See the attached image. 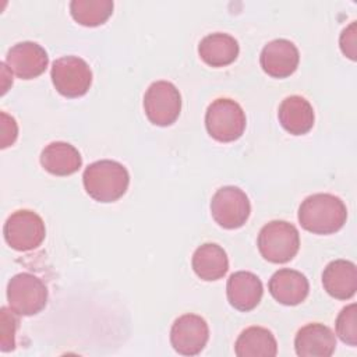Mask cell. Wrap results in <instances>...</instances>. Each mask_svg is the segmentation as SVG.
<instances>
[{
    "label": "cell",
    "mask_w": 357,
    "mask_h": 357,
    "mask_svg": "<svg viewBox=\"0 0 357 357\" xmlns=\"http://www.w3.org/2000/svg\"><path fill=\"white\" fill-rule=\"evenodd\" d=\"M346 219V205L333 194H312L298 208L301 227L312 234H333L343 227Z\"/></svg>",
    "instance_id": "6da1fadb"
},
{
    "label": "cell",
    "mask_w": 357,
    "mask_h": 357,
    "mask_svg": "<svg viewBox=\"0 0 357 357\" xmlns=\"http://www.w3.org/2000/svg\"><path fill=\"white\" fill-rule=\"evenodd\" d=\"M82 183L86 194L103 204L120 199L130 184V174L127 169L110 159L96 160L86 166L82 174Z\"/></svg>",
    "instance_id": "7a4b0ae2"
},
{
    "label": "cell",
    "mask_w": 357,
    "mask_h": 357,
    "mask_svg": "<svg viewBox=\"0 0 357 357\" xmlns=\"http://www.w3.org/2000/svg\"><path fill=\"white\" fill-rule=\"evenodd\" d=\"M257 244L264 259L272 264H286L298 252L300 234L294 225L286 220H272L259 230Z\"/></svg>",
    "instance_id": "3957f363"
},
{
    "label": "cell",
    "mask_w": 357,
    "mask_h": 357,
    "mask_svg": "<svg viewBox=\"0 0 357 357\" xmlns=\"http://www.w3.org/2000/svg\"><path fill=\"white\" fill-rule=\"evenodd\" d=\"M245 113L243 107L233 99H215L206 109V131L219 142H233L238 139L245 130Z\"/></svg>",
    "instance_id": "277c9868"
},
{
    "label": "cell",
    "mask_w": 357,
    "mask_h": 357,
    "mask_svg": "<svg viewBox=\"0 0 357 357\" xmlns=\"http://www.w3.org/2000/svg\"><path fill=\"white\" fill-rule=\"evenodd\" d=\"M7 301L17 315H36L47 304V287L29 272L17 273L8 280Z\"/></svg>",
    "instance_id": "5b68a950"
},
{
    "label": "cell",
    "mask_w": 357,
    "mask_h": 357,
    "mask_svg": "<svg viewBox=\"0 0 357 357\" xmlns=\"http://www.w3.org/2000/svg\"><path fill=\"white\" fill-rule=\"evenodd\" d=\"M50 78L56 91L66 98H79L92 84L89 64L78 56H63L53 61Z\"/></svg>",
    "instance_id": "8992f818"
},
{
    "label": "cell",
    "mask_w": 357,
    "mask_h": 357,
    "mask_svg": "<svg viewBox=\"0 0 357 357\" xmlns=\"http://www.w3.org/2000/svg\"><path fill=\"white\" fill-rule=\"evenodd\" d=\"M144 110L152 124L172 126L181 112V95L176 85L169 81L152 82L144 95Z\"/></svg>",
    "instance_id": "52a82bcc"
},
{
    "label": "cell",
    "mask_w": 357,
    "mask_h": 357,
    "mask_svg": "<svg viewBox=\"0 0 357 357\" xmlns=\"http://www.w3.org/2000/svg\"><path fill=\"white\" fill-rule=\"evenodd\" d=\"M7 244L17 251H31L38 248L46 236L42 218L29 209L13 212L3 227Z\"/></svg>",
    "instance_id": "ba28073f"
},
{
    "label": "cell",
    "mask_w": 357,
    "mask_h": 357,
    "mask_svg": "<svg viewBox=\"0 0 357 357\" xmlns=\"http://www.w3.org/2000/svg\"><path fill=\"white\" fill-rule=\"evenodd\" d=\"M211 213L220 227L233 230L245 225L251 213V204L241 188L225 185L213 194Z\"/></svg>",
    "instance_id": "9c48e42d"
},
{
    "label": "cell",
    "mask_w": 357,
    "mask_h": 357,
    "mask_svg": "<svg viewBox=\"0 0 357 357\" xmlns=\"http://www.w3.org/2000/svg\"><path fill=\"white\" fill-rule=\"evenodd\" d=\"M209 339L206 321L197 314H184L178 317L170 329V343L173 349L183 356L199 354Z\"/></svg>",
    "instance_id": "30bf717a"
},
{
    "label": "cell",
    "mask_w": 357,
    "mask_h": 357,
    "mask_svg": "<svg viewBox=\"0 0 357 357\" xmlns=\"http://www.w3.org/2000/svg\"><path fill=\"white\" fill-rule=\"evenodd\" d=\"M6 64L18 78L32 79L45 73L49 64V56L36 42L25 40L10 47Z\"/></svg>",
    "instance_id": "8fae6325"
},
{
    "label": "cell",
    "mask_w": 357,
    "mask_h": 357,
    "mask_svg": "<svg viewBox=\"0 0 357 357\" xmlns=\"http://www.w3.org/2000/svg\"><path fill=\"white\" fill-rule=\"evenodd\" d=\"M300 53L296 45L287 39L268 42L259 56L262 70L273 78L290 77L298 67Z\"/></svg>",
    "instance_id": "7c38bea8"
},
{
    "label": "cell",
    "mask_w": 357,
    "mask_h": 357,
    "mask_svg": "<svg viewBox=\"0 0 357 357\" xmlns=\"http://www.w3.org/2000/svg\"><path fill=\"white\" fill-rule=\"evenodd\" d=\"M294 349L300 357H329L336 349V337L331 328L324 324H307L298 329Z\"/></svg>",
    "instance_id": "4fadbf2b"
},
{
    "label": "cell",
    "mask_w": 357,
    "mask_h": 357,
    "mask_svg": "<svg viewBox=\"0 0 357 357\" xmlns=\"http://www.w3.org/2000/svg\"><path fill=\"white\" fill-rule=\"evenodd\" d=\"M226 293L231 307L247 312L259 304L264 294V286L261 279L252 272L238 271L231 273L227 279Z\"/></svg>",
    "instance_id": "5bb4252c"
},
{
    "label": "cell",
    "mask_w": 357,
    "mask_h": 357,
    "mask_svg": "<svg viewBox=\"0 0 357 357\" xmlns=\"http://www.w3.org/2000/svg\"><path fill=\"white\" fill-rule=\"evenodd\" d=\"M272 297L283 305H297L303 303L310 291L305 275L298 271L283 268L276 271L268 283Z\"/></svg>",
    "instance_id": "9a60e30c"
},
{
    "label": "cell",
    "mask_w": 357,
    "mask_h": 357,
    "mask_svg": "<svg viewBox=\"0 0 357 357\" xmlns=\"http://www.w3.org/2000/svg\"><path fill=\"white\" fill-rule=\"evenodd\" d=\"M322 284L329 296L349 300L357 290V268L351 261L335 259L322 272Z\"/></svg>",
    "instance_id": "2e32d148"
},
{
    "label": "cell",
    "mask_w": 357,
    "mask_h": 357,
    "mask_svg": "<svg viewBox=\"0 0 357 357\" xmlns=\"http://www.w3.org/2000/svg\"><path fill=\"white\" fill-rule=\"evenodd\" d=\"M278 117L280 126L291 135L307 134L315 120L311 103L300 95L284 98L279 106Z\"/></svg>",
    "instance_id": "e0dca14e"
},
{
    "label": "cell",
    "mask_w": 357,
    "mask_h": 357,
    "mask_svg": "<svg viewBox=\"0 0 357 357\" xmlns=\"http://www.w3.org/2000/svg\"><path fill=\"white\" fill-rule=\"evenodd\" d=\"M42 167L53 176H70L78 172L82 165L81 153L75 146L64 141H54L46 145L40 153Z\"/></svg>",
    "instance_id": "ac0fdd59"
},
{
    "label": "cell",
    "mask_w": 357,
    "mask_h": 357,
    "mask_svg": "<svg viewBox=\"0 0 357 357\" xmlns=\"http://www.w3.org/2000/svg\"><path fill=\"white\" fill-rule=\"evenodd\" d=\"M238 42L229 33H209L198 45L201 60L211 67H225L231 64L238 56Z\"/></svg>",
    "instance_id": "d6986e66"
},
{
    "label": "cell",
    "mask_w": 357,
    "mask_h": 357,
    "mask_svg": "<svg viewBox=\"0 0 357 357\" xmlns=\"http://www.w3.org/2000/svg\"><path fill=\"white\" fill-rule=\"evenodd\" d=\"M191 265L199 279L213 282L223 278L229 271V258L220 245L205 243L194 251Z\"/></svg>",
    "instance_id": "ffe728a7"
},
{
    "label": "cell",
    "mask_w": 357,
    "mask_h": 357,
    "mask_svg": "<svg viewBox=\"0 0 357 357\" xmlns=\"http://www.w3.org/2000/svg\"><path fill=\"white\" fill-rule=\"evenodd\" d=\"M234 351L238 357H275L278 354V343L269 329L250 326L238 335Z\"/></svg>",
    "instance_id": "44dd1931"
},
{
    "label": "cell",
    "mask_w": 357,
    "mask_h": 357,
    "mask_svg": "<svg viewBox=\"0 0 357 357\" xmlns=\"http://www.w3.org/2000/svg\"><path fill=\"white\" fill-rule=\"evenodd\" d=\"M112 0H73L70 14L75 22L84 26H99L113 14Z\"/></svg>",
    "instance_id": "7402d4cb"
},
{
    "label": "cell",
    "mask_w": 357,
    "mask_h": 357,
    "mask_svg": "<svg viewBox=\"0 0 357 357\" xmlns=\"http://www.w3.org/2000/svg\"><path fill=\"white\" fill-rule=\"evenodd\" d=\"M336 335L340 337V340L349 346L357 344V305L356 303H351L350 305H346L339 312L336 322Z\"/></svg>",
    "instance_id": "603a6c76"
},
{
    "label": "cell",
    "mask_w": 357,
    "mask_h": 357,
    "mask_svg": "<svg viewBox=\"0 0 357 357\" xmlns=\"http://www.w3.org/2000/svg\"><path fill=\"white\" fill-rule=\"evenodd\" d=\"M14 311L7 307L1 308V329H0V350L11 351L15 349V331H17V318Z\"/></svg>",
    "instance_id": "cb8c5ba5"
},
{
    "label": "cell",
    "mask_w": 357,
    "mask_h": 357,
    "mask_svg": "<svg viewBox=\"0 0 357 357\" xmlns=\"http://www.w3.org/2000/svg\"><path fill=\"white\" fill-rule=\"evenodd\" d=\"M356 22H351L347 28L342 31L339 43L340 49L344 56L351 60H356V43H357V32H356Z\"/></svg>",
    "instance_id": "d4e9b609"
},
{
    "label": "cell",
    "mask_w": 357,
    "mask_h": 357,
    "mask_svg": "<svg viewBox=\"0 0 357 357\" xmlns=\"http://www.w3.org/2000/svg\"><path fill=\"white\" fill-rule=\"evenodd\" d=\"M1 116V148L13 145L18 135V126L14 117L8 116L6 112L0 113Z\"/></svg>",
    "instance_id": "484cf974"
}]
</instances>
